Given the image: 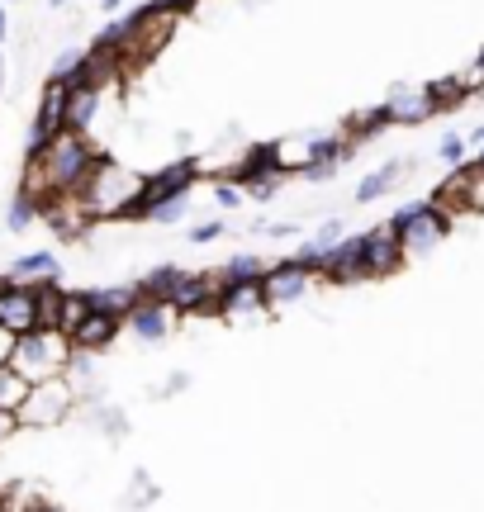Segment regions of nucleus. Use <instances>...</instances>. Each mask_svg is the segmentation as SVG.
Returning <instances> with one entry per match:
<instances>
[{"instance_id": "7c9ffc66", "label": "nucleus", "mask_w": 484, "mask_h": 512, "mask_svg": "<svg viewBox=\"0 0 484 512\" xmlns=\"http://www.w3.org/2000/svg\"><path fill=\"white\" fill-rule=\"evenodd\" d=\"M190 209V195H176V200H167V204H157L148 214V223H181V214Z\"/></svg>"}, {"instance_id": "58836bf2", "label": "nucleus", "mask_w": 484, "mask_h": 512, "mask_svg": "<svg viewBox=\"0 0 484 512\" xmlns=\"http://www.w3.org/2000/svg\"><path fill=\"white\" fill-rule=\"evenodd\" d=\"M10 351H15V332L0 328V366H10Z\"/></svg>"}, {"instance_id": "72a5a7b5", "label": "nucleus", "mask_w": 484, "mask_h": 512, "mask_svg": "<svg viewBox=\"0 0 484 512\" xmlns=\"http://www.w3.org/2000/svg\"><path fill=\"white\" fill-rule=\"evenodd\" d=\"M200 0H152V10H162V15H171V19H181V15H190Z\"/></svg>"}, {"instance_id": "a18cd8bd", "label": "nucleus", "mask_w": 484, "mask_h": 512, "mask_svg": "<svg viewBox=\"0 0 484 512\" xmlns=\"http://www.w3.org/2000/svg\"><path fill=\"white\" fill-rule=\"evenodd\" d=\"M38 512H62V508H48V503H43V508H38Z\"/></svg>"}, {"instance_id": "20e7f679", "label": "nucleus", "mask_w": 484, "mask_h": 512, "mask_svg": "<svg viewBox=\"0 0 484 512\" xmlns=\"http://www.w3.org/2000/svg\"><path fill=\"white\" fill-rule=\"evenodd\" d=\"M390 228L399 233L404 252L423 256L451 233V214L437 200H413V204H404L399 214H390Z\"/></svg>"}, {"instance_id": "39448f33", "label": "nucleus", "mask_w": 484, "mask_h": 512, "mask_svg": "<svg viewBox=\"0 0 484 512\" xmlns=\"http://www.w3.org/2000/svg\"><path fill=\"white\" fill-rule=\"evenodd\" d=\"M76 408V389L62 375L57 380L29 384V394L19 403V427H57Z\"/></svg>"}, {"instance_id": "4468645a", "label": "nucleus", "mask_w": 484, "mask_h": 512, "mask_svg": "<svg viewBox=\"0 0 484 512\" xmlns=\"http://www.w3.org/2000/svg\"><path fill=\"white\" fill-rule=\"evenodd\" d=\"M124 328H129L133 337H143V342H162L171 332V304H162V299H138V304L124 313Z\"/></svg>"}, {"instance_id": "f3484780", "label": "nucleus", "mask_w": 484, "mask_h": 512, "mask_svg": "<svg viewBox=\"0 0 484 512\" xmlns=\"http://www.w3.org/2000/svg\"><path fill=\"white\" fill-rule=\"evenodd\" d=\"M95 114H100V91H91V86H76V91L67 95V114H62V124L76 128V133H86V128L95 124Z\"/></svg>"}, {"instance_id": "b1692460", "label": "nucleus", "mask_w": 484, "mask_h": 512, "mask_svg": "<svg viewBox=\"0 0 484 512\" xmlns=\"http://www.w3.org/2000/svg\"><path fill=\"white\" fill-rule=\"evenodd\" d=\"M390 124V110L385 105H375V110H361V114H352V124H347V143H361V138H371V133H380V128Z\"/></svg>"}, {"instance_id": "9d476101", "label": "nucleus", "mask_w": 484, "mask_h": 512, "mask_svg": "<svg viewBox=\"0 0 484 512\" xmlns=\"http://www.w3.org/2000/svg\"><path fill=\"white\" fill-rule=\"evenodd\" d=\"M318 280H328V285L371 280V275H366V252H361V233H356V238H342L337 247H328L323 266H318Z\"/></svg>"}, {"instance_id": "f257e3e1", "label": "nucleus", "mask_w": 484, "mask_h": 512, "mask_svg": "<svg viewBox=\"0 0 484 512\" xmlns=\"http://www.w3.org/2000/svg\"><path fill=\"white\" fill-rule=\"evenodd\" d=\"M100 162H105V152L86 143V133L62 128L53 143H48V152L24 166V190L38 195V209H43V204H53V200L81 195L86 181L100 171Z\"/></svg>"}, {"instance_id": "7ed1b4c3", "label": "nucleus", "mask_w": 484, "mask_h": 512, "mask_svg": "<svg viewBox=\"0 0 484 512\" xmlns=\"http://www.w3.org/2000/svg\"><path fill=\"white\" fill-rule=\"evenodd\" d=\"M200 181V166L190 162V157H181V162H167V166H157L148 181H138V195H133L114 219H124V223H138V219H148L157 204H167L176 200V195H190V185Z\"/></svg>"}, {"instance_id": "412c9836", "label": "nucleus", "mask_w": 484, "mask_h": 512, "mask_svg": "<svg viewBox=\"0 0 484 512\" xmlns=\"http://www.w3.org/2000/svg\"><path fill=\"white\" fill-rule=\"evenodd\" d=\"M399 176H404V162H385L380 171H371L366 181L356 185V204H375L380 195H385V190H390L394 181H399Z\"/></svg>"}, {"instance_id": "f8f14e48", "label": "nucleus", "mask_w": 484, "mask_h": 512, "mask_svg": "<svg viewBox=\"0 0 484 512\" xmlns=\"http://www.w3.org/2000/svg\"><path fill=\"white\" fill-rule=\"evenodd\" d=\"M0 328L5 332H34L38 328V299H34V285H10L0 290Z\"/></svg>"}, {"instance_id": "c9c22d12", "label": "nucleus", "mask_w": 484, "mask_h": 512, "mask_svg": "<svg viewBox=\"0 0 484 512\" xmlns=\"http://www.w3.org/2000/svg\"><path fill=\"white\" fill-rule=\"evenodd\" d=\"M342 238H347V233H342V219H328L323 228H318V238H314V242H323V247H337Z\"/></svg>"}, {"instance_id": "0eeeda50", "label": "nucleus", "mask_w": 484, "mask_h": 512, "mask_svg": "<svg viewBox=\"0 0 484 512\" xmlns=\"http://www.w3.org/2000/svg\"><path fill=\"white\" fill-rule=\"evenodd\" d=\"M432 200L442 204L451 219H456V214H466V209H484V171L475 162L456 166V176H447V181L437 185V195H432Z\"/></svg>"}, {"instance_id": "cd10ccee", "label": "nucleus", "mask_w": 484, "mask_h": 512, "mask_svg": "<svg viewBox=\"0 0 484 512\" xmlns=\"http://www.w3.org/2000/svg\"><path fill=\"white\" fill-rule=\"evenodd\" d=\"M214 204H219V209H238V204H247V190H242L238 181L214 176Z\"/></svg>"}, {"instance_id": "9b49d317", "label": "nucleus", "mask_w": 484, "mask_h": 512, "mask_svg": "<svg viewBox=\"0 0 484 512\" xmlns=\"http://www.w3.org/2000/svg\"><path fill=\"white\" fill-rule=\"evenodd\" d=\"M385 110H390V124L418 128V124H428L432 114H437V100H432L428 86H394L390 100H385Z\"/></svg>"}, {"instance_id": "c03bdc74", "label": "nucleus", "mask_w": 484, "mask_h": 512, "mask_svg": "<svg viewBox=\"0 0 484 512\" xmlns=\"http://www.w3.org/2000/svg\"><path fill=\"white\" fill-rule=\"evenodd\" d=\"M48 5H53V10H62V5H67V0H48Z\"/></svg>"}, {"instance_id": "5701e85b", "label": "nucleus", "mask_w": 484, "mask_h": 512, "mask_svg": "<svg viewBox=\"0 0 484 512\" xmlns=\"http://www.w3.org/2000/svg\"><path fill=\"white\" fill-rule=\"evenodd\" d=\"M38 214H43V209H38V195H29V190L19 185V195L10 200V209H5V228H10V233H24Z\"/></svg>"}, {"instance_id": "37998d69", "label": "nucleus", "mask_w": 484, "mask_h": 512, "mask_svg": "<svg viewBox=\"0 0 484 512\" xmlns=\"http://www.w3.org/2000/svg\"><path fill=\"white\" fill-rule=\"evenodd\" d=\"M475 166H480V171H484V147H480V157H475Z\"/></svg>"}, {"instance_id": "79ce46f5", "label": "nucleus", "mask_w": 484, "mask_h": 512, "mask_svg": "<svg viewBox=\"0 0 484 512\" xmlns=\"http://www.w3.org/2000/svg\"><path fill=\"white\" fill-rule=\"evenodd\" d=\"M5 34H10V19H5V10H0V43H5Z\"/></svg>"}, {"instance_id": "f03ea898", "label": "nucleus", "mask_w": 484, "mask_h": 512, "mask_svg": "<svg viewBox=\"0 0 484 512\" xmlns=\"http://www.w3.org/2000/svg\"><path fill=\"white\" fill-rule=\"evenodd\" d=\"M67 361H72V337H67V332H57V328L19 332L15 351H10V366H15L29 384L67 375Z\"/></svg>"}, {"instance_id": "4c0bfd02", "label": "nucleus", "mask_w": 484, "mask_h": 512, "mask_svg": "<svg viewBox=\"0 0 484 512\" xmlns=\"http://www.w3.org/2000/svg\"><path fill=\"white\" fill-rule=\"evenodd\" d=\"M261 228H266V238H295L299 233L295 223H261Z\"/></svg>"}, {"instance_id": "ddd939ff", "label": "nucleus", "mask_w": 484, "mask_h": 512, "mask_svg": "<svg viewBox=\"0 0 484 512\" xmlns=\"http://www.w3.org/2000/svg\"><path fill=\"white\" fill-rule=\"evenodd\" d=\"M119 332H124V318H119V313H95L91 309L67 337H72V351H91L95 356V351H110Z\"/></svg>"}, {"instance_id": "aec40b11", "label": "nucleus", "mask_w": 484, "mask_h": 512, "mask_svg": "<svg viewBox=\"0 0 484 512\" xmlns=\"http://www.w3.org/2000/svg\"><path fill=\"white\" fill-rule=\"evenodd\" d=\"M34 299H38V328L62 332V299H67V290L57 280H43V285H34Z\"/></svg>"}, {"instance_id": "423d86ee", "label": "nucleus", "mask_w": 484, "mask_h": 512, "mask_svg": "<svg viewBox=\"0 0 484 512\" xmlns=\"http://www.w3.org/2000/svg\"><path fill=\"white\" fill-rule=\"evenodd\" d=\"M219 294H224V275L219 271H181L167 304L171 313H219Z\"/></svg>"}, {"instance_id": "de8ad7c7", "label": "nucleus", "mask_w": 484, "mask_h": 512, "mask_svg": "<svg viewBox=\"0 0 484 512\" xmlns=\"http://www.w3.org/2000/svg\"><path fill=\"white\" fill-rule=\"evenodd\" d=\"M0 512H5V503H0Z\"/></svg>"}, {"instance_id": "1a4fd4ad", "label": "nucleus", "mask_w": 484, "mask_h": 512, "mask_svg": "<svg viewBox=\"0 0 484 512\" xmlns=\"http://www.w3.org/2000/svg\"><path fill=\"white\" fill-rule=\"evenodd\" d=\"M361 252H366V275H371V280L394 275L404 261H409V252H404V242H399V233H394L390 223H380V228H371V233H361Z\"/></svg>"}, {"instance_id": "bb28decb", "label": "nucleus", "mask_w": 484, "mask_h": 512, "mask_svg": "<svg viewBox=\"0 0 484 512\" xmlns=\"http://www.w3.org/2000/svg\"><path fill=\"white\" fill-rule=\"evenodd\" d=\"M86 313H91V299H86V290H81V294L67 290V299H62V332H72L76 323L86 318Z\"/></svg>"}, {"instance_id": "2eb2a0df", "label": "nucleus", "mask_w": 484, "mask_h": 512, "mask_svg": "<svg viewBox=\"0 0 484 512\" xmlns=\"http://www.w3.org/2000/svg\"><path fill=\"white\" fill-rule=\"evenodd\" d=\"M271 309V299L261 290V280H247V285H224L219 294V318H257V313Z\"/></svg>"}, {"instance_id": "2f4dec72", "label": "nucleus", "mask_w": 484, "mask_h": 512, "mask_svg": "<svg viewBox=\"0 0 484 512\" xmlns=\"http://www.w3.org/2000/svg\"><path fill=\"white\" fill-rule=\"evenodd\" d=\"M214 238H224V223H219V219L195 223V228H190V242H200V247H205V242H214Z\"/></svg>"}, {"instance_id": "f704fd0d", "label": "nucleus", "mask_w": 484, "mask_h": 512, "mask_svg": "<svg viewBox=\"0 0 484 512\" xmlns=\"http://www.w3.org/2000/svg\"><path fill=\"white\" fill-rule=\"evenodd\" d=\"M81 53H86V48H67V53H57V62H53V76H62V81H67V76H72V67H76V62H81Z\"/></svg>"}, {"instance_id": "a878e982", "label": "nucleus", "mask_w": 484, "mask_h": 512, "mask_svg": "<svg viewBox=\"0 0 484 512\" xmlns=\"http://www.w3.org/2000/svg\"><path fill=\"white\" fill-rule=\"evenodd\" d=\"M24 394H29V380H24L15 366H0V408H5V413H19Z\"/></svg>"}, {"instance_id": "ea45409f", "label": "nucleus", "mask_w": 484, "mask_h": 512, "mask_svg": "<svg viewBox=\"0 0 484 512\" xmlns=\"http://www.w3.org/2000/svg\"><path fill=\"white\" fill-rule=\"evenodd\" d=\"M124 5H129V0H105V5H100V10H105V15H119V10H124Z\"/></svg>"}, {"instance_id": "49530a36", "label": "nucleus", "mask_w": 484, "mask_h": 512, "mask_svg": "<svg viewBox=\"0 0 484 512\" xmlns=\"http://www.w3.org/2000/svg\"><path fill=\"white\" fill-rule=\"evenodd\" d=\"M0 290H5V275H0Z\"/></svg>"}, {"instance_id": "4be33fe9", "label": "nucleus", "mask_w": 484, "mask_h": 512, "mask_svg": "<svg viewBox=\"0 0 484 512\" xmlns=\"http://www.w3.org/2000/svg\"><path fill=\"white\" fill-rule=\"evenodd\" d=\"M219 275H224V285H247V280H261V275H266V261L252 252H238L219 266Z\"/></svg>"}, {"instance_id": "dca6fc26", "label": "nucleus", "mask_w": 484, "mask_h": 512, "mask_svg": "<svg viewBox=\"0 0 484 512\" xmlns=\"http://www.w3.org/2000/svg\"><path fill=\"white\" fill-rule=\"evenodd\" d=\"M62 275V266H57L53 252H29L19 256V261H10V285H43V280H57Z\"/></svg>"}, {"instance_id": "c756f323", "label": "nucleus", "mask_w": 484, "mask_h": 512, "mask_svg": "<svg viewBox=\"0 0 484 512\" xmlns=\"http://www.w3.org/2000/svg\"><path fill=\"white\" fill-rule=\"evenodd\" d=\"M280 185H285V176H261V181L252 185H242L247 190V200H257V204H271L280 195Z\"/></svg>"}, {"instance_id": "e433bc0d", "label": "nucleus", "mask_w": 484, "mask_h": 512, "mask_svg": "<svg viewBox=\"0 0 484 512\" xmlns=\"http://www.w3.org/2000/svg\"><path fill=\"white\" fill-rule=\"evenodd\" d=\"M15 432H19V413H5V408H0V446L15 437Z\"/></svg>"}, {"instance_id": "6e6552de", "label": "nucleus", "mask_w": 484, "mask_h": 512, "mask_svg": "<svg viewBox=\"0 0 484 512\" xmlns=\"http://www.w3.org/2000/svg\"><path fill=\"white\" fill-rule=\"evenodd\" d=\"M318 275L304 266V261H295V256H285V261H276V266H266V275H261V290H266V299L271 304H295V299H304V294L314 290Z\"/></svg>"}, {"instance_id": "473e14b6", "label": "nucleus", "mask_w": 484, "mask_h": 512, "mask_svg": "<svg viewBox=\"0 0 484 512\" xmlns=\"http://www.w3.org/2000/svg\"><path fill=\"white\" fill-rule=\"evenodd\" d=\"M299 176H304V181H333L337 166L333 162H304L299 166Z\"/></svg>"}, {"instance_id": "6ab92c4d", "label": "nucleus", "mask_w": 484, "mask_h": 512, "mask_svg": "<svg viewBox=\"0 0 484 512\" xmlns=\"http://www.w3.org/2000/svg\"><path fill=\"white\" fill-rule=\"evenodd\" d=\"M428 91H432V100H437V114H447V110H456V105H466L470 95H475V86H470V76L461 72V76H442V81H432Z\"/></svg>"}, {"instance_id": "a211bd4d", "label": "nucleus", "mask_w": 484, "mask_h": 512, "mask_svg": "<svg viewBox=\"0 0 484 512\" xmlns=\"http://www.w3.org/2000/svg\"><path fill=\"white\" fill-rule=\"evenodd\" d=\"M86 299H91L95 313H119V318H124V313H129L133 304L143 299V294H138V280H133V285H105V290H86Z\"/></svg>"}, {"instance_id": "c85d7f7f", "label": "nucleus", "mask_w": 484, "mask_h": 512, "mask_svg": "<svg viewBox=\"0 0 484 512\" xmlns=\"http://www.w3.org/2000/svg\"><path fill=\"white\" fill-rule=\"evenodd\" d=\"M466 138H461V133H447V138H442V143H437V157H442V162L447 166H466Z\"/></svg>"}, {"instance_id": "393cba45", "label": "nucleus", "mask_w": 484, "mask_h": 512, "mask_svg": "<svg viewBox=\"0 0 484 512\" xmlns=\"http://www.w3.org/2000/svg\"><path fill=\"white\" fill-rule=\"evenodd\" d=\"M176 275H181V266H152V271L138 280V294H143V299H162V304H167Z\"/></svg>"}, {"instance_id": "a19ab883", "label": "nucleus", "mask_w": 484, "mask_h": 512, "mask_svg": "<svg viewBox=\"0 0 484 512\" xmlns=\"http://www.w3.org/2000/svg\"><path fill=\"white\" fill-rule=\"evenodd\" d=\"M466 143H475V147H484V124H480V128H470V138H466Z\"/></svg>"}]
</instances>
